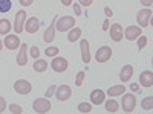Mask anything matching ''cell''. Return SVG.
I'll use <instances>...</instances> for the list:
<instances>
[{
    "label": "cell",
    "instance_id": "cell-32",
    "mask_svg": "<svg viewBox=\"0 0 153 114\" xmlns=\"http://www.w3.org/2000/svg\"><path fill=\"white\" fill-rule=\"evenodd\" d=\"M55 90H57V85H49V88L45 93V97H52L55 94Z\"/></svg>",
    "mask_w": 153,
    "mask_h": 114
},
{
    "label": "cell",
    "instance_id": "cell-1",
    "mask_svg": "<svg viewBox=\"0 0 153 114\" xmlns=\"http://www.w3.org/2000/svg\"><path fill=\"white\" fill-rule=\"evenodd\" d=\"M74 24H75L74 17L65 15V17H58V18H57L55 28H57V31H60V32H66V31H69V29L74 28Z\"/></svg>",
    "mask_w": 153,
    "mask_h": 114
},
{
    "label": "cell",
    "instance_id": "cell-13",
    "mask_svg": "<svg viewBox=\"0 0 153 114\" xmlns=\"http://www.w3.org/2000/svg\"><path fill=\"white\" fill-rule=\"evenodd\" d=\"M3 44L9 50H16V49L20 47V40H19L17 35H8V37H5V43Z\"/></svg>",
    "mask_w": 153,
    "mask_h": 114
},
{
    "label": "cell",
    "instance_id": "cell-38",
    "mask_svg": "<svg viewBox=\"0 0 153 114\" xmlns=\"http://www.w3.org/2000/svg\"><path fill=\"white\" fill-rule=\"evenodd\" d=\"M141 3H143V6L150 8V6H152V3H153V0H141Z\"/></svg>",
    "mask_w": 153,
    "mask_h": 114
},
{
    "label": "cell",
    "instance_id": "cell-15",
    "mask_svg": "<svg viewBox=\"0 0 153 114\" xmlns=\"http://www.w3.org/2000/svg\"><path fill=\"white\" fill-rule=\"evenodd\" d=\"M139 82H141V85H143V87L150 88V87L153 85V73H152L150 70L143 72L141 75H139Z\"/></svg>",
    "mask_w": 153,
    "mask_h": 114
},
{
    "label": "cell",
    "instance_id": "cell-31",
    "mask_svg": "<svg viewBox=\"0 0 153 114\" xmlns=\"http://www.w3.org/2000/svg\"><path fill=\"white\" fill-rule=\"evenodd\" d=\"M146 46H147V37L139 35V37H138V47H139V49H144Z\"/></svg>",
    "mask_w": 153,
    "mask_h": 114
},
{
    "label": "cell",
    "instance_id": "cell-43",
    "mask_svg": "<svg viewBox=\"0 0 153 114\" xmlns=\"http://www.w3.org/2000/svg\"><path fill=\"white\" fill-rule=\"evenodd\" d=\"M3 49V43H2V40H0V50Z\"/></svg>",
    "mask_w": 153,
    "mask_h": 114
},
{
    "label": "cell",
    "instance_id": "cell-29",
    "mask_svg": "<svg viewBox=\"0 0 153 114\" xmlns=\"http://www.w3.org/2000/svg\"><path fill=\"white\" fill-rule=\"evenodd\" d=\"M58 52H60L58 47H48V49L45 50V53H46L48 56H57Z\"/></svg>",
    "mask_w": 153,
    "mask_h": 114
},
{
    "label": "cell",
    "instance_id": "cell-16",
    "mask_svg": "<svg viewBox=\"0 0 153 114\" xmlns=\"http://www.w3.org/2000/svg\"><path fill=\"white\" fill-rule=\"evenodd\" d=\"M57 18H58V17H54L52 23L49 24V28H48V29H46V32H45V37H43V40H45L46 43H51V41H54V38H55V23H57Z\"/></svg>",
    "mask_w": 153,
    "mask_h": 114
},
{
    "label": "cell",
    "instance_id": "cell-28",
    "mask_svg": "<svg viewBox=\"0 0 153 114\" xmlns=\"http://www.w3.org/2000/svg\"><path fill=\"white\" fill-rule=\"evenodd\" d=\"M84 78H86V73H84V72H78V73H76V78H75V85L80 87V85L83 84Z\"/></svg>",
    "mask_w": 153,
    "mask_h": 114
},
{
    "label": "cell",
    "instance_id": "cell-40",
    "mask_svg": "<svg viewBox=\"0 0 153 114\" xmlns=\"http://www.w3.org/2000/svg\"><path fill=\"white\" fill-rule=\"evenodd\" d=\"M104 12H106V15H107V17H112V15H113V12H112V9H110L109 6L104 8Z\"/></svg>",
    "mask_w": 153,
    "mask_h": 114
},
{
    "label": "cell",
    "instance_id": "cell-2",
    "mask_svg": "<svg viewBox=\"0 0 153 114\" xmlns=\"http://www.w3.org/2000/svg\"><path fill=\"white\" fill-rule=\"evenodd\" d=\"M51 108H52V105H51L49 102V99H35L34 102H32V110L34 113H38V114H43V113H49Z\"/></svg>",
    "mask_w": 153,
    "mask_h": 114
},
{
    "label": "cell",
    "instance_id": "cell-8",
    "mask_svg": "<svg viewBox=\"0 0 153 114\" xmlns=\"http://www.w3.org/2000/svg\"><path fill=\"white\" fill-rule=\"evenodd\" d=\"M71 93H72V90H71L69 85H60L55 90V97L60 102H65V100H68L71 97Z\"/></svg>",
    "mask_w": 153,
    "mask_h": 114
},
{
    "label": "cell",
    "instance_id": "cell-20",
    "mask_svg": "<svg viewBox=\"0 0 153 114\" xmlns=\"http://www.w3.org/2000/svg\"><path fill=\"white\" fill-rule=\"evenodd\" d=\"M123 93H126V85H113V87H110L109 90H107V94H109L110 97L120 96V94H123Z\"/></svg>",
    "mask_w": 153,
    "mask_h": 114
},
{
    "label": "cell",
    "instance_id": "cell-18",
    "mask_svg": "<svg viewBox=\"0 0 153 114\" xmlns=\"http://www.w3.org/2000/svg\"><path fill=\"white\" fill-rule=\"evenodd\" d=\"M80 47H81V56H83V62L89 64L91 62V52H89V41L87 40H81L80 41Z\"/></svg>",
    "mask_w": 153,
    "mask_h": 114
},
{
    "label": "cell",
    "instance_id": "cell-11",
    "mask_svg": "<svg viewBox=\"0 0 153 114\" xmlns=\"http://www.w3.org/2000/svg\"><path fill=\"white\" fill-rule=\"evenodd\" d=\"M123 35H124V32H123V26L120 23H115V24H112L110 26V38L113 41H121L123 40Z\"/></svg>",
    "mask_w": 153,
    "mask_h": 114
},
{
    "label": "cell",
    "instance_id": "cell-3",
    "mask_svg": "<svg viewBox=\"0 0 153 114\" xmlns=\"http://www.w3.org/2000/svg\"><path fill=\"white\" fill-rule=\"evenodd\" d=\"M136 20H138V24L141 28H147L150 24V20H152V9L150 8H144L138 12L136 15Z\"/></svg>",
    "mask_w": 153,
    "mask_h": 114
},
{
    "label": "cell",
    "instance_id": "cell-24",
    "mask_svg": "<svg viewBox=\"0 0 153 114\" xmlns=\"http://www.w3.org/2000/svg\"><path fill=\"white\" fill-rule=\"evenodd\" d=\"M118 102L117 100H113V99H109L107 102H106V111L107 113H117L118 111Z\"/></svg>",
    "mask_w": 153,
    "mask_h": 114
},
{
    "label": "cell",
    "instance_id": "cell-26",
    "mask_svg": "<svg viewBox=\"0 0 153 114\" xmlns=\"http://www.w3.org/2000/svg\"><path fill=\"white\" fill-rule=\"evenodd\" d=\"M152 108H153V97H152V96H149V97H146V99L143 100V110L150 111Z\"/></svg>",
    "mask_w": 153,
    "mask_h": 114
},
{
    "label": "cell",
    "instance_id": "cell-36",
    "mask_svg": "<svg viewBox=\"0 0 153 114\" xmlns=\"http://www.w3.org/2000/svg\"><path fill=\"white\" fill-rule=\"evenodd\" d=\"M94 0H78V5H83V6H91Z\"/></svg>",
    "mask_w": 153,
    "mask_h": 114
},
{
    "label": "cell",
    "instance_id": "cell-12",
    "mask_svg": "<svg viewBox=\"0 0 153 114\" xmlns=\"http://www.w3.org/2000/svg\"><path fill=\"white\" fill-rule=\"evenodd\" d=\"M38 28H40V21H38L37 17H31L25 23V29H26L28 34H35L38 31Z\"/></svg>",
    "mask_w": 153,
    "mask_h": 114
},
{
    "label": "cell",
    "instance_id": "cell-5",
    "mask_svg": "<svg viewBox=\"0 0 153 114\" xmlns=\"http://www.w3.org/2000/svg\"><path fill=\"white\" fill-rule=\"evenodd\" d=\"M110 56H112V47H109V46H101L95 53V58L98 62H107L110 59Z\"/></svg>",
    "mask_w": 153,
    "mask_h": 114
},
{
    "label": "cell",
    "instance_id": "cell-9",
    "mask_svg": "<svg viewBox=\"0 0 153 114\" xmlns=\"http://www.w3.org/2000/svg\"><path fill=\"white\" fill-rule=\"evenodd\" d=\"M25 20H26V12L25 11H19L16 14V21H14V31L16 34H22L25 29Z\"/></svg>",
    "mask_w": 153,
    "mask_h": 114
},
{
    "label": "cell",
    "instance_id": "cell-23",
    "mask_svg": "<svg viewBox=\"0 0 153 114\" xmlns=\"http://www.w3.org/2000/svg\"><path fill=\"white\" fill-rule=\"evenodd\" d=\"M80 37H81V29H80V28H74V29L69 32V35H68V40H69L71 43H75Z\"/></svg>",
    "mask_w": 153,
    "mask_h": 114
},
{
    "label": "cell",
    "instance_id": "cell-30",
    "mask_svg": "<svg viewBox=\"0 0 153 114\" xmlns=\"http://www.w3.org/2000/svg\"><path fill=\"white\" fill-rule=\"evenodd\" d=\"M9 111H11L12 114H22V113H23L22 107H20V105H16V104H11V105H9Z\"/></svg>",
    "mask_w": 153,
    "mask_h": 114
},
{
    "label": "cell",
    "instance_id": "cell-7",
    "mask_svg": "<svg viewBox=\"0 0 153 114\" xmlns=\"http://www.w3.org/2000/svg\"><path fill=\"white\" fill-rule=\"evenodd\" d=\"M51 67H52L55 72H58V73L66 72L68 70V59L63 58V56H55L52 61H51Z\"/></svg>",
    "mask_w": 153,
    "mask_h": 114
},
{
    "label": "cell",
    "instance_id": "cell-17",
    "mask_svg": "<svg viewBox=\"0 0 153 114\" xmlns=\"http://www.w3.org/2000/svg\"><path fill=\"white\" fill-rule=\"evenodd\" d=\"M26 50H28V44L26 43H23L20 44V52L17 55V64L19 66H26V62H28V55H26Z\"/></svg>",
    "mask_w": 153,
    "mask_h": 114
},
{
    "label": "cell",
    "instance_id": "cell-22",
    "mask_svg": "<svg viewBox=\"0 0 153 114\" xmlns=\"http://www.w3.org/2000/svg\"><path fill=\"white\" fill-rule=\"evenodd\" d=\"M9 31H11V23H9V20L2 18V20H0V35H8Z\"/></svg>",
    "mask_w": 153,
    "mask_h": 114
},
{
    "label": "cell",
    "instance_id": "cell-4",
    "mask_svg": "<svg viewBox=\"0 0 153 114\" xmlns=\"http://www.w3.org/2000/svg\"><path fill=\"white\" fill-rule=\"evenodd\" d=\"M121 104H123V110L126 113H132L136 107V97L132 93H127V94L123 93V102Z\"/></svg>",
    "mask_w": 153,
    "mask_h": 114
},
{
    "label": "cell",
    "instance_id": "cell-14",
    "mask_svg": "<svg viewBox=\"0 0 153 114\" xmlns=\"http://www.w3.org/2000/svg\"><path fill=\"white\" fill-rule=\"evenodd\" d=\"M104 99H106V93H104L103 90H100V88H97V90H94V91L91 93V102H92L94 105L103 104Z\"/></svg>",
    "mask_w": 153,
    "mask_h": 114
},
{
    "label": "cell",
    "instance_id": "cell-34",
    "mask_svg": "<svg viewBox=\"0 0 153 114\" xmlns=\"http://www.w3.org/2000/svg\"><path fill=\"white\" fill-rule=\"evenodd\" d=\"M5 110H6V100H5V97L0 96V114H2Z\"/></svg>",
    "mask_w": 153,
    "mask_h": 114
},
{
    "label": "cell",
    "instance_id": "cell-41",
    "mask_svg": "<svg viewBox=\"0 0 153 114\" xmlns=\"http://www.w3.org/2000/svg\"><path fill=\"white\" fill-rule=\"evenodd\" d=\"M103 31H109V20H104V23H103Z\"/></svg>",
    "mask_w": 153,
    "mask_h": 114
},
{
    "label": "cell",
    "instance_id": "cell-33",
    "mask_svg": "<svg viewBox=\"0 0 153 114\" xmlns=\"http://www.w3.org/2000/svg\"><path fill=\"white\" fill-rule=\"evenodd\" d=\"M31 55L34 59H38V56H40V49H38L37 46H32L31 47Z\"/></svg>",
    "mask_w": 153,
    "mask_h": 114
},
{
    "label": "cell",
    "instance_id": "cell-21",
    "mask_svg": "<svg viewBox=\"0 0 153 114\" xmlns=\"http://www.w3.org/2000/svg\"><path fill=\"white\" fill-rule=\"evenodd\" d=\"M34 70L37 72V73H43L46 69H48V62L45 61V59H37L35 62H34Z\"/></svg>",
    "mask_w": 153,
    "mask_h": 114
},
{
    "label": "cell",
    "instance_id": "cell-10",
    "mask_svg": "<svg viewBox=\"0 0 153 114\" xmlns=\"http://www.w3.org/2000/svg\"><path fill=\"white\" fill-rule=\"evenodd\" d=\"M141 34H143V31H141L139 26H129V28H126V31H124V37L129 41H135Z\"/></svg>",
    "mask_w": 153,
    "mask_h": 114
},
{
    "label": "cell",
    "instance_id": "cell-37",
    "mask_svg": "<svg viewBox=\"0 0 153 114\" xmlns=\"http://www.w3.org/2000/svg\"><path fill=\"white\" fill-rule=\"evenodd\" d=\"M34 3V0H20V5L22 6H29Z\"/></svg>",
    "mask_w": 153,
    "mask_h": 114
},
{
    "label": "cell",
    "instance_id": "cell-6",
    "mask_svg": "<svg viewBox=\"0 0 153 114\" xmlns=\"http://www.w3.org/2000/svg\"><path fill=\"white\" fill-rule=\"evenodd\" d=\"M14 90H16L19 94H29V93L32 91V85H31V82L25 81V79H19V81H16V84H14Z\"/></svg>",
    "mask_w": 153,
    "mask_h": 114
},
{
    "label": "cell",
    "instance_id": "cell-25",
    "mask_svg": "<svg viewBox=\"0 0 153 114\" xmlns=\"http://www.w3.org/2000/svg\"><path fill=\"white\" fill-rule=\"evenodd\" d=\"M11 8H12V2H11V0H0V12H2V14L9 12Z\"/></svg>",
    "mask_w": 153,
    "mask_h": 114
},
{
    "label": "cell",
    "instance_id": "cell-27",
    "mask_svg": "<svg viewBox=\"0 0 153 114\" xmlns=\"http://www.w3.org/2000/svg\"><path fill=\"white\" fill-rule=\"evenodd\" d=\"M78 111L80 113H91L92 111V105L87 104V102H83V104L78 105Z\"/></svg>",
    "mask_w": 153,
    "mask_h": 114
},
{
    "label": "cell",
    "instance_id": "cell-39",
    "mask_svg": "<svg viewBox=\"0 0 153 114\" xmlns=\"http://www.w3.org/2000/svg\"><path fill=\"white\" fill-rule=\"evenodd\" d=\"M130 90H132L133 93H138V91H139V85H138V84H132V85H130Z\"/></svg>",
    "mask_w": 153,
    "mask_h": 114
},
{
    "label": "cell",
    "instance_id": "cell-19",
    "mask_svg": "<svg viewBox=\"0 0 153 114\" xmlns=\"http://www.w3.org/2000/svg\"><path fill=\"white\" fill-rule=\"evenodd\" d=\"M132 76H133V67H132L130 64L124 66L123 70H121V73H120V79H121V82L124 84V82H127V81H130V79H132Z\"/></svg>",
    "mask_w": 153,
    "mask_h": 114
},
{
    "label": "cell",
    "instance_id": "cell-42",
    "mask_svg": "<svg viewBox=\"0 0 153 114\" xmlns=\"http://www.w3.org/2000/svg\"><path fill=\"white\" fill-rule=\"evenodd\" d=\"M61 3L65 6H69V5H72V0H61Z\"/></svg>",
    "mask_w": 153,
    "mask_h": 114
},
{
    "label": "cell",
    "instance_id": "cell-35",
    "mask_svg": "<svg viewBox=\"0 0 153 114\" xmlns=\"http://www.w3.org/2000/svg\"><path fill=\"white\" fill-rule=\"evenodd\" d=\"M74 12H75V15H81L83 12H81V6L78 3H74Z\"/></svg>",
    "mask_w": 153,
    "mask_h": 114
}]
</instances>
